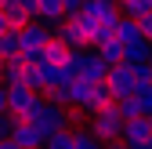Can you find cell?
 <instances>
[{
	"instance_id": "1",
	"label": "cell",
	"mask_w": 152,
	"mask_h": 149,
	"mask_svg": "<svg viewBox=\"0 0 152 149\" xmlns=\"http://www.w3.org/2000/svg\"><path fill=\"white\" fill-rule=\"evenodd\" d=\"M123 113H120V105L112 102V105H105V109H98L94 117H87V131L98 138L102 145H109V142H120L123 138Z\"/></svg>"
},
{
	"instance_id": "2",
	"label": "cell",
	"mask_w": 152,
	"mask_h": 149,
	"mask_svg": "<svg viewBox=\"0 0 152 149\" xmlns=\"http://www.w3.org/2000/svg\"><path fill=\"white\" fill-rule=\"evenodd\" d=\"M94 29H98V22H91L87 15L76 11V15H65V18H62V26L54 29V36H58L69 51H76V47H87V44H91V33H94Z\"/></svg>"
},
{
	"instance_id": "3",
	"label": "cell",
	"mask_w": 152,
	"mask_h": 149,
	"mask_svg": "<svg viewBox=\"0 0 152 149\" xmlns=\"http://www.w3.org/2000/svg\"><path fill=\"white\" fill-rule=\"evenodd\" d=\"M69 66L76 69V77L87 80V84H105V77H109V66L102 62V55L94 51V47H76V51H69Z\"/></svg>"
},
{
	"instance_id": "4",
	"label": "cell",
	"mask_w": 152,
	"mask_h": 149,
	"mask_svg": "<svg viewBox=\"0 0 152 149\" xmlns=\"http://www.w3.org/2000/svg\"><path fill=\"white\" fill-rule=\"evenodd\" d=\"M33 127H36L44 138L58 135V131H69V109H62V105H54V102L44 98V109H40V117L33 120Z\"/></svg>"
},
{
	"instance_id": "5",
	"label": "cell",
	"mask_w": 152,
	"mask_h": 149,
	"mask_svg": "<svg viewBox=\"0 0 152 149\" xmlns=\"http://www.w3.org/2000/svg\"><path fill=\"white\" fill-rule=\"evenodd\" d=\"M105 84H109V91H112V98H116V102L134 98V91H138V84H134V69H130V66H123V62L109 69Z\"/></svg>"
},
{
	"instance_id": "6",
	"label": "cell",
	"mask_w": 152,
	"mask_h": 149,
	"mask_svg": "<svg viewBox=\"0 0 152 149\" xmlns=\"http://www.w3.org/2000/svg\"><path fill=\"white\" fill-rule=\"evenodd\" d=\"M80 15H87L91 22L112 29V26L120 22V4H116V0H87V4L80 7Z\"/></svg>"
},
{
	"instance_id": "7",
	"label": "cell",
	"mask_w": 152,
	"mask_h": 149,
	"mask_svg": "<svg viewBox=\"0 0 152 149\" xmlns=\"http://www.w3.org/2000/svg\"><path fill=\"white\" fill-rule=\"evenodd\" d=\"M112 36L120 40L123 51H127V47H141V44H148L145 36H141V26L134 22V18H123V15H120V22L112 26Z\"/></svg>"
},
{
	"instance_id": "8",
	"label": "cell",
	"mask_w": 152,
	"mask_h": 149,
	"mask_svg": "<svg viewBox=\"0 0 152 149\" xmlns=\"http://www.w3.org/2000/svg\"><path fill=\"white\" fill-rule=\"evenodd\" d=\"M148 138H152V127H148V120H145V117L127 120V124H123V145H127V149H141Z\"/></svg>"
},
{
	"instance_id": "9",
	"label": "cell",
	"mask_w": 152,
	"mask_h": 149,
	"mask_svg": "<svg viewBox=\"0 0 152 149\" xmlns=\"http://www.w3.org/2000/svg\"><path fill=\"white\" fill-rule=\"evenodd\" d=\"M11 142H15L18 149H44V142H47V138L36 131L33 124H22V120H18V124L11 127Z\"/></svg>"
},
{
	"instance_id": "10",
	"label": "cell",
	"mask_w": 152,
	"mask_h": 149,
	"mask_svg": "<svg viewBox=\"0 0 152 149\" xmlns=\"http://www.w3.org/2000/svg\"><path fill=\"white\" fill-rule=\"evenodd\" d=\"M62 18H65L62 0H40V15H36V22H44V26H51V29H58V26H62Z\"/></svg>"
},
{
	"instance_id": "11",
	"label": "cell",
	"mask_w": 152,
	"mask_h": 149,
	"mask_svg": "<svg viewBox=\"0 0 152 149\" xmlns=\"http://www.w3.org/2000/svg\"><path fill=\"white\" fill-rule=\"evenodd\" d=\"M40 58H44L47 66H65V62H69V47L58 40V36H51V40H47V47L40 51Z\"/></svg>"
},
{
	"instance_id": "12",
	"label": "cell",
	"mask_w": 152,
	"mask_h": 149,
	"mask_svg": "<svg viewBox=\"0 0 152 149\" xmlns=\"http://www.w3.org/2000/svg\"><path fill=\"white\" fill-rule=\"evenodd\" d=\"M22 51V33L18 29H7V33H0V58H15V55Z\"/></svg>"
},
{
	"instance_id": "13",
	"label": "cell",
	"mask_w": 152,
	"mask_h": 149,
	"mask_svg": "<svg viewBox=\"0 0 152 149\" xmlns=\"http://www.w3.org/2000/svg\"><path fill=\"white\" fill-rule=\"evenodd\" d=\"M94 51H98V55H102V62H105L109 69L123 62V47H120V40H116V36H112V40H105L102 47H94Z\"/></svg>"
},
{
	"instance_id": "14",
	"label": "cell",
	"mask_w": 152,
	"mask_h": 149,
	"mask_svg": "<svg viewBox=\"0 0 152 149\" xmlns=\"http://www.w3.org/2000/svg\"><path fill=\"white\" fill-rule=\"evenodd\" d=\"M148 11H152L148 0H120V15H123V18H134V22H138V18L148 15Z\"/></svg>"
},
{
	"instance_id": "15",
	"label": "cell",
	"mask_w": 152,
	"mask_h": 149,
	"mask_svg": "<svg viewBox=\"0 0 152 149\" xmlns=\"http://www.w3.org/2000/svg\"><path fill=\"white\" fill-rule=\"evenodd\" d=\"M72 142H76V149H102V142L94 138L87 127H76V131H72Z\"/></svg>"
},
{
	"instance_id": "16",
	"label": "cell",
	"mask_w": 152,
	"mask_h": 149,
	"mask_svg": "<svg viewBox=\"0 0 152 149\" xmlns=\"http://www.w3.org/2000/svg\"><path fill=\"white\" fill-rule=\"evenodd\" d=\"M134 102L141 109V117H152V84H145V87L134 91Z\"/></svg>"
},
{
	"instance_id": "17",
	"label": "cell",
	"mask_w": 152,
	"mask_h": 149,
	"mask_svg": "<svg viewBox=\"0 0 152 149\" xmlns=\"http://www.w3.org/2000/svg\"><path fill=\"white\" fill-rule=\"evenodd\" d=\"M44 149H76L72 131H58V135H51V138L44 142Z\"/></svg>"
},
{
	"instance_id": "18",
	"label": "cell",
	"mask_w": 152,
	"mask_h": 149,
	"mask_svg": "<svg viewBox=\"0 0 152 149\" xmlns=\"http://www.w3.org/2000/svg\"><path fill=\"white\" fill-rule=\"evenodd\" d=\"M44 98L62 105V109H69V87H51V91H44Z\"/></svg>"
},
{
	"instance_id": "19",
	"label": "cell",
	"mask_w": 152,
	"mask_h": 149,
	"mask_svg": "<svg viewBox=\"0 0 152 149\" xmlns=\"http://www.w3.org/2000/svg\"><path fill=\"white\" fill-rule=\"evenodd\" d=\"M134 84H138V87L152 84V62H141V66H134Z\"/></svg>"
},
{
	"instance_id": "20",
	"label": "cell",
	"mask_w": 152,
	"mask_h": 149,
	"mask_svg": "<svg viewBox=\"0 0 152 149\" xmlns=\"http://www.w3.org/2000/svg\"><path fill=\"white\" fill-rule=\"evenodd\" d=\"M18 7L29 15V22H36V15H40V0H18Z\"/></svg>"
},
{
	"instance_id": "21",
	"label": "cell",
	"mask_w": 152,
	"mask_h": 149,
	"mask_svg": "<svg viewBox=\"0 0 152 149\" xmlns=\"http://www.w3.org/2000/svg\"><path fill=\"white\" fill-rule=\"evenodd\" d=\"M138 26H141V36H145V40H152V11L138 18Z\"/></svg>"
},
{
	"instance_id": "22",
	"label": "cell",
	"mask_w": 152,
	"mask_h": 149,
	"mask_svg": "<svg viewBox=\"0 0 152 149\" xmlns=\"http://www.w3.org/2000/svg\"><path fill=\"white\" fill-rule=\"evenodd\" d=\"M87 4V0H62V7H65V15H76V11H80Z\"/></svg>"
},
{
	"instance_id": "23",
	"label": "cell",
	"mask_w": 152,
	"mask_h": 149,
	"mask_svg": "<svg viewBox=\"0 0 152 149\" xmlns=\"http://www.w3.org/2000/svg\"><path fill=\"white\" fill-rule=\"evenodd\" d=\"M4 113H7V87L0 84V117H4Z\"/></svg>"
},
{
	"instance_id": "24",
	"label": "cell",
	"mask_w": 152,
	"mask_h": 149,
	"mask_svg": "<svg viewBox=\"0 0 152 149\" xmlns=\"http://www.w3.org/2000/svg\"><path fill=\"white\" fill-rule=\"evenodd\" d=\"M102 149H127V145H123V138H120V142H109V145H102Z\"/></svg>"
},
{
	"instance_id": "25",
	"label": "cell",
	"mask_w": 152,
	"mask_h": 149,
	"mask_svg": "<svg viewBox=\"0 0 152 149\" xmlns=\"http://www.w3.org/2000/svg\"><path fill=\"white\" fill-rule=\"evenodd\" d=\"M0 149H18V145H15L11 138H4V142H0Z\"/></svg>"
},
{
	"instance_id": "26",
	"label": "cell",
	"mask_w": 152,
	"mask_h": 149,
	"mask_svg": "<svg viewBox=\"0 0 152 149\" xmlns=\"http://www.w3.org/2000/svg\"><path fill=\"white\" fill-rule=\"evenodd\" d=\"M148 62H152V40H148Z\"/></svg>"
},
{
	"instance_id": "27",
	"label": "cell",
	"mask_w": 152,
	"mask_h": 149,
	"mask_svg": "<svg viewBox=\"0 0 152 149\" xmlns=\"http://www.w3.org/2000/svg\"><path fill=\"white\" fill-rule=\"evenodd\" d=\"M141 149H152V138H148V142H145V145H141Z\"/></svg>"
},
{
	"instance_id": "28",
	"label": "cell",
	"mask_w": 152,
	"mask_h": 149,
	"mask_svg": "<svg viewBox=\"0 0 152 149\" xmlns=\"http://www.w3.org/2000/svg\"><path fill=\"white\" fill-rule=\"evenodd\" d=\"M0 77H4V58H0Z\"/></svg>"
},
{
	"instance_id": "29",
	"label": "cell",
	"mask_w": 152,
	"mask_h": 149,
	"mask_svg": "<svg viewBox=\"0 0 152 149\" xmlns=\"http://www.w3.org/2000/svg\"><path fill=\"white\" fill-rule=\"evenodd\" d=\"M145 120H148V127H152V117H145Z\"/></svg>"
},
{
	"instance_id": "30",
	"label": "cell",
	"mask_w": 152,
	"mask_h": 149,
	"mask_svg": "<svg viewBox=\"0 0 152 149\" xmlns=\"http://www.w3.org/2000/svg\"><path fill=\"white\" fill-rule=\"evenodd\" d=\"M148 7H152V0H148Z\"/></svg>"
},
{
	"instance_id": "31",
	"label": "cell",
	"mask_w": 152,
	"mask_h": 149,
	"mask_svg": "<svg viewBox=\"0 0 152 149\" xmlns=\"http://www.w3.org/2000/svg\"><path fill=\"white\" fill-rule=\"evenodd\" d=\"M116 4H120V0H116Z\"/></svg>"
}]
</instances>
